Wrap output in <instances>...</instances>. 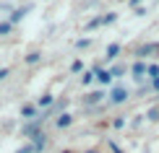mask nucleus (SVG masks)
I'll list each match as a JSON object with an SVG mask.
<instances>
[{"label": "nucleus", "mask_w": 159, "mask_h": 153, "mask_svg": "<svg viewBox=\"0 0 159 153\" xmlns=\"http://www.w3.org/2000/svg\"><path fill=\"white\" fill-rule=\"evenodd\" d=\"M102 96H104V94H99V91H97V94H89V96H86V104H97Z\"/></svg>", "instance_id": "39448f33"}, {"label": "nucleus", "mask_w": 159, "mask_h": 153, "mask_svg": "<svg viewBox=\"0 0 159 153\" xmlns=\"http://www.w3.org/2000/svg\"><path fill=\"white\" fill-rule=\"evenodd\" d=\"M5 75H8V70H0V78H5Z\"/></svg>", "instance_id": "4468645a"}, {"label": "nucleus", "mask_w": 159, "mask_h": 153, "mask_svg": "<svg viewBox=\"0 0 159 153\" xmlns=\"http://www.w3.org/2000/svg\"><path fill=\"white\" fill-rule=\"evenodd\" d=\"M125 99H128V91L125 88H115L112 91V104H123Z\"/></svg>", "instance_id": "f257e3e1"}, {"label": "nucleus", "mask_w": 159, "mask_h": 153, "mask_svg": "<svg viewBox=\"0 0 159 153\" xmlns=\"http://www.w3.org/2000/svg\"><path fill=\"white\" fill-rule=\"evenodd\" d=\"M149 75L154 78V81H157V78H159V68H157V65H149Z\"/></svg>", "instance_id": "1a4fd4ad"}, {"label": "nucleus", "mask_w": 159, "mask_h": 153, "mask_svg": "<svg viewBox=\"0 0 159 153\" xmlns=\"http://www.w3.org/2000/svg\"><path fill=\"white\" fill-rule=\"evenodd\" d=\"M89 153H97V151H89Z\"/></svg>", "instance_id": "f3484780"}, {"label": "nucleus", "mask_w": 159, "mask_h": 153, "mask_svg": "<svg viewBox=\"0 0 159 153\" xmlns=\"http://www.w3.org/2000/svg\"><path fill=\"white\" fill-rule=\"evenodd\" d=\"M117 52H120V47H117V44H110V47H107V57H110V60L117 57Z\"/></svg>", "instance_id": "423d86ee"}, {"label": "nucleus", "mask_w": 159, "mask_h": 153, "mask_svg": "<svg viewBox=\"0 0 159 153\" xmlns=\"http://www.w3.org/2000/svg\"><path fill=\"white\" fill-rule=\"evenodd\" d=\"M94 78H97V75H91V73H84V83H91Z\"/></svg>", "instance_id": "ddd939ff"}, {"label": "nucleus", "mask_w": 159, "mask_h": 153, "mask_svg": "<svg viewBox=\"0 0 159 153\" xmlns=\"http://www.w3.org/2000/svg\"><path fill=\"white\" fill-rule=\"evenodd\" d=\"M18 153H37V145H26V148H21Z\"/></svg>", "instance_id": "9b49d317"}, {"label": "nucleus", "mask_w": 159, "mask_h": 153, "mask_svg": "<svg viewBox=\"0 0 159 153\" xmlns=\"http://www.w3.org/2000/svg\"><path fill=\"white\" fill-rule=\"evenodd\" d=\"M47 104H52V96H50V94L39 96V106H47Z\"/></svg>", "instance_id": "6e6552de"}, {"label": "nucleus", "mask_w": 159, "mask_h": 153, "mask_svg": "<svg viewBox=\"0 0 159 153\" xmlns=\"http://www.w3.org/2000/svg\"><path fill=\"white\" fill-rule=\"evenodd\" d=\"M94 75H97L99 83H110V81H112V73H110V70H97Z\"/></svg>", "instance_id": "f03ea898"}, {"label": "nucleus", "mask_w": 159, "mask_h": 153, "mask_svg": "<svg viewBox=\"0 0 159 153\" xmlns=\"http://www.w3.org/2000/svg\"><path fill=\"white\" fill-rule=\"evenodd\" d=\"M68 125H70V117H68V114H60V117H57V127H68Z\"/></svg>", "instance_id": "20e7f679"}, {"label": "nucleus", "mask_w": 159, "mask_h": 153, "mask_svg": "<svg viewBox=\"0 0 159 153\" xmlns=\"http://www.w3.org/2000/svg\"><path fill=\"white\" fill-rule=\"evenodd\" d=\"M21 117H26V119L34 117V106H24V109H21Z\"/></svg>", "instance_id": "0eeeda50"}, {"label": "nucleus", "mask_w": 159, "mask_h": 153, "mask_svg": "<svg viewBox=\"0 0 159 153\" xmlns=\"http://www.w3.org/2000/svg\"><path fill=\"white\" fill-rule=\"evenodd\" d=\"M130 3H133V5H138V3H141V0H130Z\"/></svg>", "instance_id": "dca6fc26"}, {"label": "nucleus", "mask_w": 159, "mask_h": 153, "mask_svg": "<svg viewBox=\"0 0 159 153\" xmlns=\"http://www.w3.org/2000/svg\"><path fill=\"white\" fill-rule=\"evenodd\" d=\"M143 73H149V68H146L143 62H136V65H133V75H136V78H141Z\"/></svg>", "instance_id": "7ed1b4c3"}, {"label": "nucleus", "mask_w": 159, "mask_h": 153, "mask_svg": "<svg viewBox=\"0 0 159 153\" xmlns=\"http://www.w3.org/2000/svg\"><path fill=\"white\" fill-rule=\"evenodd\" d=\"M8 31H11V21H3L0 23V34H8Z\"/></svg>", "instance_id": "9d476101"}, {"label": "nucleus", "mask_w": 159, "mask_h": 153, "mask_svg": "<svg viewBox=\"0 0 159 153\" xmlns=\"http://www.w3.org/2000/svg\"><path fill=\"white\" fill-rule=\"evenodd\" d=\"M154 88H159V78H157V81H154Z\"/></svg>", "instance_id": "2eb2a0df"}, {"label": "nucleus", "mask_w": 159, "mask_h": 153, "mask_svg": "<svg viewBox=\"0 0 159 153\" xmlns=\"http://www.w3.org/2000/svg\"><path fill=\"white\" fill-rule=\"evenodd\" d=\"M21 16H24V11H16V13H13V16H11V23H13V21H18V18H21Z\"/></svg>", "instance_id": "f8f14e48"}]
</instances>
